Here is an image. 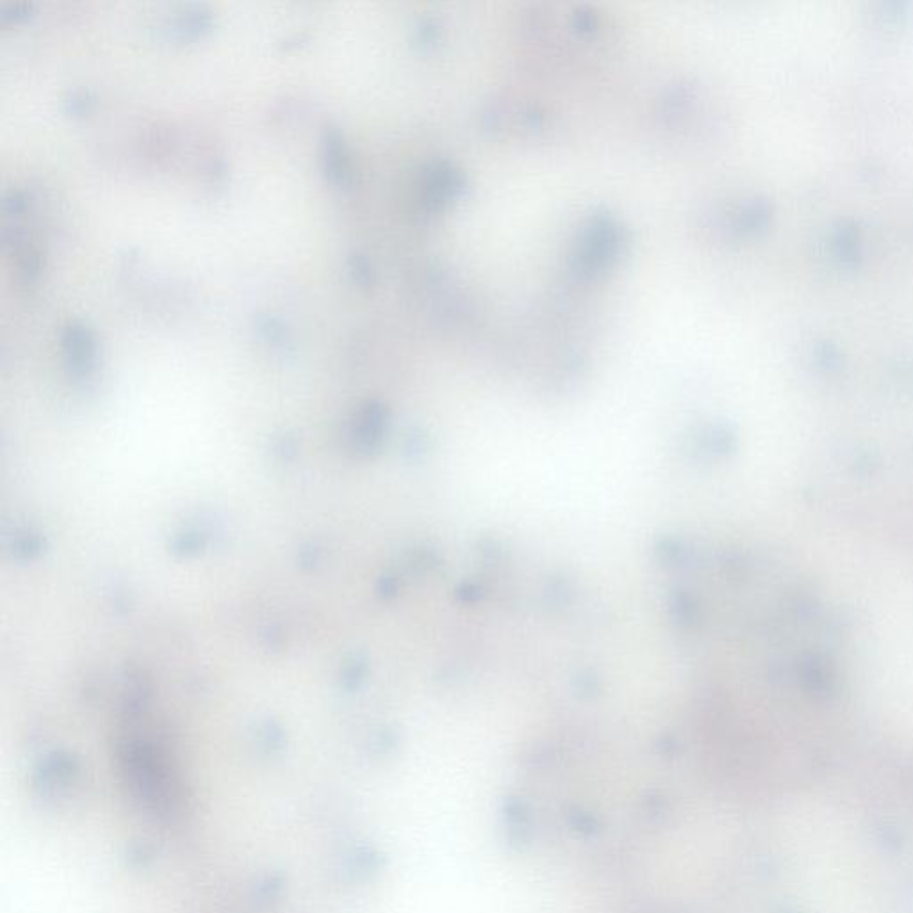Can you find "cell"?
I'll return each mask as SVG.
<instances>
[{
    "mask_svg": "<svg viewBox=\"0 0 913 913\" xmlns=\"http://www.w3.org/2000/svg\"><path fill=\"white\" fill-rule=\"evenodd\" d=\"M65 348L68 357L72 359L77 368H84L88 361H91L93 355V341H91L90 330L84 329L83 325H70L65 330Z\"/></svg>",
    "mask_w": 913,
    "mask_h": 913,
    "instance_id": "cell-2",
    "label": "cell"
},
{
    "mask_svg": "<svg viewBox=\"0 0 913 913\" xmlns=\"http://www.w3.org/2000/svg\"><path fill=\"white\" fill-rule=\"evenodd\" d=\"M354 272L355 275L359 273V280H361V282H364V280L368 279V275H370V273H368V268H366V264L362 263L361 259H359V261L355 259Z\"/></svg>",
    "mask_w": 913,
    "mask_h": 913,
    "instance_id": "cell-3",
    "label": "cell"
},
{
    "mask_svg": "<svg viewBox=\"0 0 913 913\" xmlns=\"http://www.w3.org/2000/svg\"><path fill=\"white\" fill-rule=\"evenodd\" d=\"M325 170L330 179L338 184H346L350 179V159L346 154L345 143L341 140L338 131L327 132L325 136Z\"/></svg>",
    "mask_w": 913,
    "mask_h": 913,
    "instance_id": "cell-1",
    "label": "cell"
}]
</instances>
